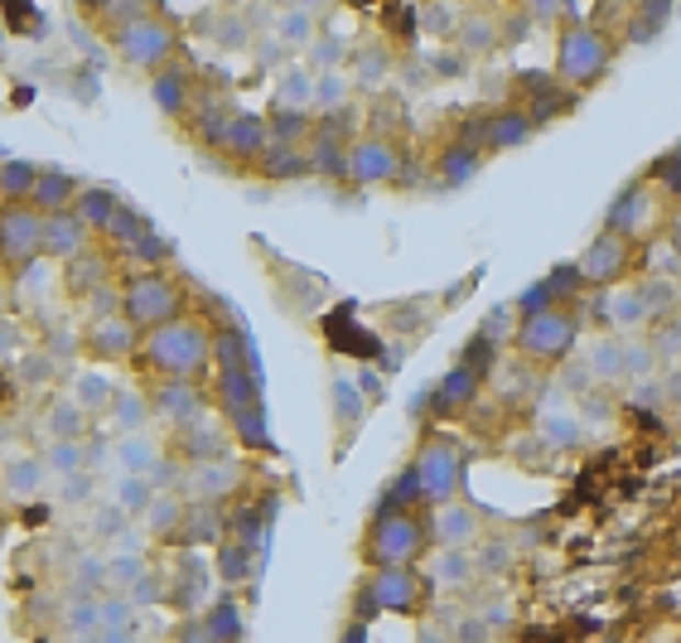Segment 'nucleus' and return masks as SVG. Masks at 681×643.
<instances>
[{
	"label": "nucleus",
	"mask_w": 681,
	"mask_h": 643,
	"mask_svg": "<svg viewBox=\"0 0 681 643\" xmlns=\"http://www.w3.org/2000/svg\"><path fill=\"white\" fill-rule=\"evenodd\" d=\"M334 397H338V417H344V426H353V421H358V397H353V387L338 383Z\"/></svg>",
	"instance_id": "56"
},
{
	"label": "nucleus",
	"mask_w": 681,
	"mask_h": 643,
	"mask_svg": "<svg viewBox=\"0 0 681 643\" xmlns=\"http://www.w3.org/2000/svg\"><path fill=\"white\" fill-rule=\"evenodd\" d=\"M213 358H217V368H242V363H257L242 330H217L213 334Z\"/></svg>",
	"instance_id": "36"
},
{
	"label": "nucleus",
	"mask_w": 681,
	"mask_h": 643,
	"mask_svg": "<svg viewBox=\"0 0 681 643\" xmlns=\"http://www.w3.org/2000/svg\"><path fill=\"white\" fill-rule=\"evenodd\" d=\"M92 5V15H97V24H107V30H121V24H131V20H141L145 15V5L150 0H88Z\"/></svg>",
	"instance_id": "35"
},
{
	"label": "nucleus",
	"mask_w": 681,
	"mask_h": 643,
	"mask_svg": "<svg viewBox=\"0 0 681 643\" xmlns=\"http://www.w3.org/2000/svg\"><path fill=\"white\" fill-rule=\"evenodd\" d=\"M209 634L213 639H237L242 634V620H237V605L233 600H217L209 610Z\"/></svg>",
	"instance_id": "43"
},
{
	"label": "nucleus",
	"mask_w": 681,
	"mask_h": 643,
	"mask_svg": "<svg viewBox=\"0 0 681 643\" xmlns=\"http://www.w3.org/2000/svg\"><path fill=\"white\" fill-rule=\"evenodd\" d=\"M0 10H5L10 30H24V20L34 24V10H30V0H0Z\"/></svg>",
	"instance_id": "54"
},
{
	"label": "nucleus",
	"mask_w": 681,
	"mask_h": 643,
	"mask_svg": "<svg viewBox=\"0 0 681 643\" xmlns=\"http://www.w3.org/2000/svg\"><path fill=\"white\" fill-rule=\"evenodd\" d=\"M252 552L257 547H247V542H223V547H217V576L227 580V586H237V580H247L252 576Z\"/></svg>",
	"instance_id": "34"
},
{
	"label": "nucleus",
	"mask_w": 681,
	"mask_h": 643,
	"mask_svg": "<svg viewBox=\"0 0 681 643\" xmlns=\"http://www.w3.org/2000/svg\"><path fill=\"white\" fill-rule=\"evenodd\" d=\"M199 484H203V499H223V494H233V484H237V475L233 469H217V459H203V475H199Z\"/></svg>",
	"instance_id": "42"
},
{
	"label": "nucleus",
	"mask_w": 681,
	"mask_h": 643,
	"mask_svg": "<svg viewBox=\"0 0 681 643\" xmlns=\"http://www.w3.org/2000/svg\"><path fill=\"white\" fill-rule=\"evenodd\" d=\"M257 392H261V363L217 368V407H223V417L237 407H247V402H257Z\"/></svg>",
	"instance_id": "19"
},
{
	"label": "nucleus",
	"mask_w": 681,
	"mask_h": 643,
	"mask_svg": "<svg viewBox=\"0 0 681 643\" xmlns=\"http://www.w3.org/2000/svg\"><path fill=\"white\" fill-rule=\"evenodd\" d=\"M479 392H483L479 373H473L469 363H455V368H449L445 378L435 383L431 407H435V417H459V411H469L473 402H479Z\"/></svg>",
	"instance_id": "15"
},
{
	"label": "nucleus",
	"mask_w": 681,
	"mask_h": 643,
	"mask_svg": "<svg viewBox=\"0 0 681 643\" xmlns=\"http://www.w3.org/2000/svg\"><path fill=\"white\" fill-rule=\"evenodd\" d=\"M431 542H435L431 523H425L416 508H377L362 552H368L372 566H416Z\"/></svg>",
	"instance_id": "2"
},
{
	"label": "nucleus",
	"mask_w": 681,
	"mask_h": 643,
	"mask_svg": "<svg viewBox=\"0 0 681 643\" xmlns=\"http://www.w3.org/2000/svg\"><path fill=\"white\" fill-rule=\"evenodd\" d=\"M667 242H672V252H677V262H681V213L667 223Z\"/></svg>",
	"instance_id": "58"
},
{
	"label": "nucleus",
	"mask_w": 681,
	"mask_h": 643,
	"mask_svg": "<svg viewBox=\"0 0 681 643\" xmlns=\"http://www.w3.org/2000/svg\"><path fill=\"white\" fill-rule=\"evenodd\" d=\"M223 532H227V513L213 499H203V503H193L189 513H185V528H179V537H185L189 547H209V542H223Z\"/></svg>",
	"instance_id": "21"
},
{
	"label": "nucleus",
	"mask_w": 681,
	"mask_h": 643,
	"mask_svg": "<svg viewBox=\"0 0 681 643\" xmlns=\"http://www.w3.org/2000/svg\"><path fill=\"white\" fill-rule=\"evenodd\" d=\"M580 276H585V286L604 290V286H618L628 271H634V242L624 233H614V228H604L600 237H590V247L580 252Z\"/></svg>",
	"instance_id": "11"
},
{
	"label": "nucleus",
	"mask_w": 681,
	"mask_h": 643,
	"mask_svg": "<svg viewBox=\"0 0 681 643\" xmlns=\"http://www.w3.org/2000/svg\"><path fill=\"white\" fill-rule=\"evenodd\" d=\"M546 290H551V300H556V306L576 300L580 290H585V276H580V262H576V266H556V271L546 276Z\"/></svg>",
	"instance_id": "40"
},
{
	"label": "nucleus",
	"mask_w": 681,
	"mask_h": 643,
	"mask_svg": "<svg viewBox=\"0 0 681 643\" xmlns=\"http://www.w3.org/2000/svg\"><path fill=\"white\" fill-rule=\"evenodd\" d=\"M179 455H189V459H217L223 455V441H217V431L209 426V421H185L179 426Z\"/></svg>",
	"instance_id": "30"
},
{
	"label": "nucleus",
	"mask_w": 681,
	"mask_h": 643,
	"mask_svg": "<svg viewBox=\"0 0 681 643\" xmlns=\"http://www.w3.org/2000/svg\"><path fill=\"white\" fill-rule=\"evenodd\" d=\"M44 257V209L34 203H5L0 209V266L24 276Z\"/></svg>",
	"instance_id": "6"
},
{
	"label": "nucleus",
	"mask_w": 681,
	"mask_h": 643,
	"mask_svg": "<svg viewBox=\"0 0 681 643\" xmlns=\"http://www.w3.org/2000/svg\"><path fill=\"white\" fill-rule=\"evenodd\" d=\"M121 508H126V513H145V508H150V479H126L121 484Z\"/></svg>",
	"instance_id": "46"
},
{
	"label": "nucleus",
	"mask_w": 681,
	"mask_h": 643,
	"mask_svg": "<svg viewBox=\"0 0 681 643\" xmlns=\"http://www.w3.org/2000/svg\"><path fill=\"white\" fill-rule=\"evenodd\" d=\"M88 489H92V479L78 469V475H68V484H64V499L68 503H82V499H88Z\"/></svg>",
	"instance_id": "57"
},
{
	"label": "nucleus",
	"mask_w": 681,
	"mask_h": 643,
	"mask_svg": "<svg viewBox=\"0 0 681 643\" xmlns=\"http://www.w3.org/2000/svg\"><path fill=\"white\" fill-rule=\"evenodd\" d=\"M473 532H479V518H473L469 508H459L455 499L440 503V513H435V523H431V537L445 542V547H465Z\"/></svg>",
	"instance_id": "25"
},
{
	"label": "nucleus",
	"mask_w": 681,
	"mask_h": 643,
	"mask_svg": "<svg viewBox=\"0 0 681 643\" xmlns=\"http://www.w3.org/2000/svg\"><path fill=\"white\" fill-rule=\"evenodd\" d=\"M107 281V257L102 252H78L72 262H64V290L68 296H92L97 286Z\"/></svg>",
	"instance_id": "24"
},
{
	"label": "nucleus",
	"mask_w": 681,
	"mask_h": 643,
	"mask_svg": "<svg viewBox=\"0 0 681 643\" xmlns=\"http://www.w3.org/2000/svg\"><path fill=\"white\" fill-rule=\"evenodd\" d=\"M604 228L624 233L628 242H652L662 233V199L652 185H628L604 213Z\"/></svg>",
	"instance_id": "8"
},
{
	"label": "nucleus",
	"mask_w": 681,
	"mask_h": 643,
	"mask_svg": "<svg viewBox=\"0 0 681 643\" xmlns=\"http://www.w3.org/2000/svg\"><path fill=\"white\" fill-rule=\"evenodd\" d=\"M493 358H498V348H493V334L483 330V334H473V339H469V348H465V358H459V363H469V368L479 373V378H489Z\"/></svg>",
	"instance_id": "41"
},
{
	"label": "nucleus",
	"mask_w": 681,
	"mask_h": 643,
	"mask_svg": "<svg viewBox=\"0 0 681 643\" xmlns=\"http://www.w3.org/2000/svg\"><path fill=\"white\" fill-rule=\"evenodd\" d=\"M44 465L58 469V475H78V469H82V445L72 441V435H54V445H48Z\"/></svg>",
	"instance_id": "39"
},
{
	"label": "nucleus",
	"mask_w": 681,
	"mask_h": 643,
	"mask_svg": "<svg viewBox=\"0 0 681 643\" xmlns=\"http://www.w3.org/2000/svg\"><path fill=\"white\" fill-rule=\"evenodd\" d=\"M116 421H121V426H141V421H145V402H141V397H121V402H116Z\"/></svg>",
	"instance_id": "52"
},
{
	"label": "nucleus",
	"mask_w": 681,
	"mask_h": 643,
	"mask_svg": "<svg viewBox=\"0 0 681 643\" xmlns=\"http://www.w3.org/2000/svg\"><path fill=\"white\" fill-rule=\"evenodd\" d=\"M112 44H116V54L126 58V64L160 68V64H169V54H175V30H169L165 20H155V15H141V20L121 24V30L112 34Z\"/></svg>",
	"instance_id": "10"
},
{
	"label": "nucleus",
	"mask_w": 681,
	"mask_h": 643,
	"mask_svg": "<svg viewBox=\"0 0 681 643\" xmlns=\"http://www.w3.org/2000/svg\"><path fill=\"white\" fill-rule=\"evenodd\" d=\"M126 252H131L136 262H145V266H165V262H169V242H165V237H155V228H150L145 237L131 242Z\"/></svg>",
	"instance_id": "44"
},
{
	"label": "nucleus",
	"mask_w": 681,
	"mask_h": 643,
	"mask_svg": "<svg viewBox=\"0 0 681 643\" xmlns=\"http://www.w3.org/2000/svg\"><path fill=\"white\" fill-rule=\"evenodd\" d=\"M136 348H141V330L126 320V310L97 314V320H92V330H88V354L92 358L126 363V358H136Z\"/></svg>",
	"instance_id": "13"
},
{
	"label": "nucleus",
	"mask_w": 681,
	"mask_h": 643,
	"mask_svg": "<svg viewBox=\"0 0 681 643\" xmlns=\"http://www.w3.org/2000/svg\"><path fill=\"white\" fill-rule=\"evenodd\" d=\"M546 306H556V300H551V290H546V281L527 286V290H522V296H517V310H522V314H537V310H546Z\"/></svg>",
	"instance_id": "50"
},
{
	"label": "nucleus",
	"mask_w": 681,
	"mask_h": 643,
	"mask_svg": "<svg viewBox=\"0 0 681 643\" xmlns=\"http://www.w3.org/2000/svg\"><path fill=\"white\" fill-rule=\"evenodd\" d=\"M421 479H425V503H449L459 499V489H465V451H459L455 441H445V435H435V441L421 445Z\"/></svg>",
	"instance_id": "9"
},
{
	"label": "nucleus",
	"mask_w": 681,
	"mask_h": 643,
	"mask_svg": "<svg viewBox=\"0 0 681 643\" xmlns=\"http://www.w3.org/2000/svg\"><path fill=\"white\" fill-rule=\"evenodd\" d=\"M150 407L160 411L165 421H175V426H185V421H199L203 411V392L193 378H160V387H155Z\"/></svg>",
	"instance_id": "18"
},
{
	"label": "nucleus",
	"mask_w": 681,
	"mask_h": 643,
	"mask_svg": "<svg viewBox=\"0 0 681 643\" xmlns=\"http://www.w3.org/2000/svg\"><path fill=\"white\" fill-rule=\"evenodd\" d=\"M537 136V121H532L527 107H503V112L489 117V151H517Z\"/></svg>",
	"instance_id": "20"
},
{
	"label": "nucleus",
	"mask_w": 681,
	"mask_h": 643,
	"mask_svg": "<svg viewBox=\"0 0 681 643\" xmlns=\"http://www.w3.org/2000/svg\"><path fill=\"white\" fill-rule=\"evenodd\" d=\"M48 431H54V435H72V441H78V435H82V407L58 402L54 411H48Z\"/></svg>",
	"instance_id": "45"
},
{
	"label": "nucleus",
	"mask_w": 681,
	"mask_h": 643,
	"mask_svg": "<svg viewBox=\"0 0 681 643\" xmlns=\"http://www.w3.org/2000/svg\"><path fill=\"white\" fill-rule=\"evenodd\" d=\"M421 503H425L421 465H406L392 484H387V494H382V503H377V508H421Z\"/></svg>",
	"instance_id": "31"
},
{
	"label": "nucleus",
	"mask_w": 681,
	"mask_h": 643,
	"mask_svg": "<svg viewBox=\"0 0 681 643\" xmlns=\"http://www.w3.org/2000/svg\"><path fill=\"white\" fill-rule=\"evenodd\" d=\"M455 141L459 145H473V151H483V145H489V117H465L455 126Z\"/></svg>",
	"instance_id": "47"
},
{
	"label": "nucleus",
	"mask_w": 681,
	"mask_h": 643,
	"mask_svg": "<svg viewBox=\"0 0 681 643\" xmlns=\"http://www.w3.org/2000/svg\"><path fill=\"white\" fill-rule=\"evenodd\" d=\"M479 165H483V151L449 141L445 151H440V160H435V175H440L445 185H469V179L479 175Z\"/></svg>",
	"instance_id": "27"
},
{
	"label": "nucleus",
	"mask_w": 681,
	"mask_h": 643,
	"mask_svg": "<svg viewBox=\"0 0 681 643\" xmlns=\"http://www.w3.org/2000/svg\"><path fill=\"white\" fill-rule=\"evenodd\" d=\"M227 421H233V431H237L242 445H252V451H271V431H266V411H261V402H247V407L227 411Z\"/></svg>",
	"instance_id": "29"
},
{
	"label": "nucleus",
	"mask_w": 681,
	"mask_h": 643,
	"mask_svg": "<svg viewBox=\"0 0 681 643\" xmlns=\"http://www.w3.org/2000/svg\"><path fill=\"white\" fill-rule=\"evenodd\" d=\"M34 185H40V165H30V160H0V199H5V203H30Z\"/></svg>",
	"instance_id": "28"
},
{
	"label": "nucleus",
	"mask_w": 681,
	"mask_h": 643,
	"mask_svg": "<svg viewBox=\"0 0 681 643\" xmlns=\"http://www.w3.org/2000/svg\"><path fill=\"white\" fill-rule=\"evenodd\" d=\"M121 310H126V320L145 334V330H155V324L185 314V286L169 281L160 266H145V271H136L121 286Z\"/></svg>",
	"instance_id": "3"
},
{
	"label": "nucleus",
	"mask_w": 681,
	"mask_h": 643,
	"mask_svg": "<svg viewBox=\"0 0 681 643\" xmlns=\"http://www.w3.org/2000/svg\"><path fill=\"white\" fill-rule=\"evenodd\" d=\"M257 169H261L266 179H276V185H286V179H300V175H314L305 145H276V141L261 151Z\"/></svg>",
	"instance_id": "22"
},
{
	"label": "nucleus",
	"mask_w": 681,
	"mask_h": 643,
	"mask_svg": "<svg viewBox=\"0 0 681 643\" xmlns=\"http://www.w3.org/2000/svg\"><path fill=\"white\" fill-rule=\"evenodd\" d=\"M271 121V141L276 145H305L310 141V131H314V121L305 117V112H276V117H266Z\"/></svg>",
	"instance_id": "37"
},
{
	"label": "nucleus",
	"mask_w": 681,
	"mask_h": 643,
	"mask_svg": "<svg viewBox=\"0 0 681 643\" xmlns=\"http://www.w3.org/2000/svg\"><path fill=\"white\" fill-rule=\"evenodd\" d=\"M92 247V233L72 218V209H58V213H44V257L54 262H72L78 252Z\"/></svg>",
	"instance_id": "17"
},
{
	"label": "nucleus",
	"mask_w": 681,
	"mask_h": 643,
	"mask_svg": "<svg viewBox=\"0 0 681 643\" xmlns=\"http://www.w3.org/2000/svg\"><path fill=\"white\" fill-rule=\"evenodd\" d=\"M580 320L566 306H546L537 314H522L517 324V354L522 358H537V363H556L576 348Z\"/></svg>",
	"instance_id": "5"
},
{
	"label": "nucleus",
	"mask_w": 681,
	"mask_h": 643,
	"mask_svg": "<svg viewBox=\"0 0 681 643\" xmlns=\"http://www.w3.org/2000/svg\"><path fill=\"white\" fill-rule=\"evenodd\" d=\"M72 199H78V179L64 175V169H40V185L30 193L34 209L58 213V209H72Z\"/></svg>",
	"instance_id": "23"
},
{
	"label": "nucleus",
	"mask_w": 681,
	"mask_h": 643,
	"mask_svg": "<svg viewBox=\"0 0 681 643\" xmlns=\"http://www.w3.org/2000/svg\"><path fill=\"white\" fill-rule=\"evenodd\" d=\"M677 151H681V145H677Z\"/></svg>",
	"instance_id": "60"
},
{
	"label": "nucleus",
	"mask_w": 681,
	"mask_h": 643,
	"mask_svg": "<svg viewBox=\"0 0 681 643\" xmlns=\"http://www.w3.org/2000/svg\"><path fill=\"white\" fill-rule=\"evenodd\" d=\"M150 233V218L136 213V209H126V203H116V213H112V223L102 228V237L107 242H116V247H131L136 237Z\"/></svg>",
	"instance_id": "33"
},
{
	"label": "nucleus",
	"mask_w": 681,
	"mask_h": 643,
	"mask_svg": "<svg viewBox=\"0 0 681 643\" xmlns=\"http://www.w3.org/2000/svg\"><path fill=\"white\" fill-rule=\"evenodd\" d=\"M261 523H266V518L257 513V508H242V513L233 518V537H237V542H247V547H257Z\"/></svg>",
	"instance_id": "48"
},
{
	"label": "nucleus",
	"mask_w": 681,
	"mask_h": 643,
	"mask_svg": "<svg viewBox=\"0 0 681 643\" xmlns=\"http://www.w3.org/2000/svg\"><path fill=\"white\" fill-rule=\"evenodd\" d=\"M425 605V580L416 576V566H372L368 586L358 590V610H392V614H416Z\"/></svg>",
	"instance_id": "7"
},
{
	"label": "nucleus",
	"mask_w": 681,
	"mask_h": 643,
	"mask_svg": "<svg viewBox=\"0 0 681 643\" xmlns=\"http://www.w3.org/2000/svg\"><path fill=\"white\" fill-rule=\"evenodd\" d=\"M175 518H185V513H179V503H175V499H160V503L150 508V523H155V532H169V523H175Z\"/></svg>",
	"instance_id": "55"
},
{
	"label": "nucleus",
	"mask_w": 681,
	"mask_h": 643,
	"mask_svg": "<svg viewBox=\"0 0 681 643\" xmlns=\"http://www.w3.org/2000/svg\"><path fill=\"white\" fill-rule=\"evenodd\" d=\"M116 193L112 189H78V199H72V218H78L88 233H102L107 223H112V213H116Z\"/></svg>",
	"instance_id": "26"
},
{
	"label": "nucleus",
	"mask_w": 681,
	"mask_h": 643,
	"mask_svg": "<svg viewBox=\"0 0 681 643\" xmlns=\"http://www.w3.org/2000/svg\"><path fill=\"white\" fill-rule=\"evenodd\" d=\"M266 145H271V121L252 117V112H233L223 141H217V151H223L227 160H237V165H257Z\"/></svg>",
	"instance_id": "14"
},
{
	"label": "nucleus",
	"mask_w": 681,
	"mask_h": 643,
	"mask_svg": "<svg viewBox=\"0 0 681 643\" xmlns=\"http://www.w3.org/2000/svg\"><path fill=\"white\" fill-rule=\"evenodd\" d=\"M614 64V44L604 40L594 24H566L561 44H556V78L570 88H590L600 82Z\"/></svg>",
	"instance_id": "4"
},
{
	"label": "nucleus",
	"mask_w": 681,
	"mask_h": 643,
	"mask_svg": "<svg viewBox=\"0 0 681 643\" xmlns=\"http://www.w3.org/2000/svg\"><path fill=\"white\" fill-rule=\"evenodd\" d=\"M517 88H522V97H527V112H532V121H537V126L576 107V97L566 92V82H561V78H546V73H522Z\"/></svg>",
	"instance_id": "16"
},
{
	"label": "nucleus",
	"mask_w": 681,
	"mask_h": 643,
	"mask_svg": "<svg viewBox=\"0 0 681 643\" xmlns=\"http://www.w3.org/2000/svg\"><path fill=\"white\" fill-rule=\"evenodd\" d=\"M121 459H126L131 469H141V475L155 465V455H150V445H145V441H126V445H121Z\"/></svg>",
	"instance_id": "51"
},
{
	"label": "nucleus",
	"mask_w": 681,
	"mask_h": 643,
	"mask_svg": "<svg viewBox=\"0 0 681 643\" xmlns=\"http://www.w3.org/2000/svg\"><path fill=\"white\" fill-rule=\"evenodd\" d=\"M40 475H44V465H34V459L24 465V459H15V465H10V489H15V494H34V489H40Z\"/></svg>",
	"instance_id": "49"
},
{
	"label": "nucleus",
	"mask_w": 681,
	"mask_h": 643,
	"mask_svg": "<svg viewBox=\"0 0 681 643\" xmlns=\"http://www.w3.org/2000/svg\"><path fill=\"white\" fill-rule=\"evenodd\" d=\"M401 151L382 136H362L348 145V179L353 185H397L401 179Z\"/></svg>",
	"instance_id": "12"
},
{
	"label": "nucleus",
	"mask_w": 681,
	"mask_h": 643,
	"mask_svg": "<svg viewBox=\"0 0 681 643\" xmlns=\"http://www.w3.org/2000/svg\"><path fill=\"white\" fill-rule=\"evenodd\" d=\"M141 363L155 373V378H203V368L213 363V330L203 320H189V314H175V320L155 324L141 339Z\"/></svg>",
	"instance_id": "1"
},
{
	"label": "nucleus",
	"mask_w": 681,
	"mask_h": 643,
	"mask_svg": "<svg viewBox=\"0 0 681 643\" xmlns=\"http://www.w3.org/2000/svg\"><path fill=\"white\" fill-rule=\"evenodd\" d=\"M648 179L667 193V199H681V151L658 155V160H652V169H648Z\"/></svg>",
	"instance_id": "38"
},
{
	"label": "nucleus",
	"mask_w": 681,
	"mask_h": 643,
	"mask_svg": "<svg viewBox=\"0 0 681 643\" xmlns=\"http://www.w3.org/2000/svg\"><path fill=\"white\" fill-rule=\"evenodd\" d=\"M155 102H160V112L165 117H179V112H189V78L179 68H169V73H160V78H155Z\"/></svg>",
	"instance_id": "32"
},
{
	"label": "nucleus",
	"mask_w": 681,
	"mask_h": 643,
	"mask_svg": "<svg viewBox=\"0 0 681 643\" xmlns=\"http://www.w3.org/2000/svg\"><path fill=\"white\" fill-rule=\"evenodd\" d=\"M82 397H88V402H97V397H107V387H102V383H88V387H82Z\"/></svg>",
	"instance_id": "59"
},
{
	"label": "nucleus",
	"mask_w": 681,
	"mask_h": 643,
	"mask_svg": "<svg viewBox=\"0 0 681 643\" xmlns=\"http://www.w3.org/2000/svg\"><path fill=\"white\" fill-rule=\"evenodd\" d=\"M92 624H102V605H78V610L68 614V629H78V634H88Z\"/></svg>",
	"instance_id": "53"
}]
</instances>
